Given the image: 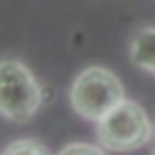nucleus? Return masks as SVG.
Returning a JSON list of instances; mask_svg holds the SVG:
<instances>
[{
    "label": "nucleus",
    "mask_w": 155,
    "mask_h": 155,
    "mask_svg": "<svg viewBox=\"0 0 155 155\" xmlns=\"http://www.w3.org/2000/svg\"><path fill=\"white\" fill-rule=\"evenodd\" d=\"M124 85L121 80L104 65L85 68L70 87V104L73 109L90 121H99L107 116L119 102H124Z\"/></svg>",
    "instance_id": "2"
},
{
    "label": "nucleus",
    "mask_w": 155,
    "mask_h": 155,
    "mask_svg": "<svg viewBox=\"0 0 155 155\" xmlns=\"http://www.w3.org/2000/svg\"><path fill=\"white\" fill-rule=\"evenodd\" d=\"M44 102V92L34 73L17 58L0 61V114L10 121L27 124Z\"/></svg>",
    "instance_id": "3"
},
{
    "label": "nucleus",
    "mask_w": 155,
    "mask_h": 155,
    "mask_svg": "<svg viewBox=\"0 0 155 155\" xmlns=\"http://www.w3.org/2000/svg\"><path fill=\"white\" fill-rule=\"evenodd\" d=\"M153 138V121L148 111L133 102H119L107 116L97 121V140L102 148L114 153H131Z\"/></svg>",
    "instance_id": "1"
},
{
    "label": "nucleus",
    "mask_w": 155,
    "mask_h": 155,
    "mask_svg": "<svg viewBox=\"0 0 155 155\" xmlns=\"http://www.w3.org/2000/svg\"><path fill=\"white\" fill-rule=\"evenodd\" d=\"M131 61L140 70L155 73V27H145L136 31L131 41Z\"/></svg>",
    "instance_id": "4"
},
{
    "label": "nucleus",
    "mask_w": 155,
    "mask_h": 155,
    "mask_svg": "<svg viewBox=\"0 0 155 155\" xmlns=\"http://www.w3.org/2000/svg\"><path fill=\"white\" fill-rule=\"evenodd\" d=\"M58 155H104V150L94 143H68Z\"/></svg>",
    "instance_id": "6"
},
{
    "label": "nucleus",
    "mask_w": 155,
    "mask_h": 155,
    "mask_svg": "<svg viewBox=\"0 0 155 155\" xmlns=\"http://www.w3.org/2000/svg\"><path fill=\"white\" fill-rule=\"evenodd\" d=\"M2 155H51L46 150V145H41L39 140H31V138H19L15 143H10Z\"/></svg>",
    "instance_id": "5"
}]
</instances>
